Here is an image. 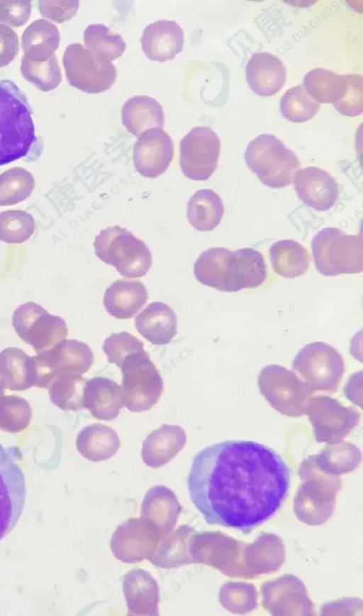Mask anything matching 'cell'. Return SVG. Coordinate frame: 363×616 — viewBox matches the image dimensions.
<instances>
[{
  "mask_svg": "<svg viewBox=\"0 0 363 616\" xmlns=\"http://www.w3.org/2000/svg\"><path fill=\"white\" fill-rule=\"evenodd\" d=\"M291 478L289 466L269 447L228 439L196 454L187 486L191 502L206 523L247 534L281 507Z\"/></svg>",
  "mask_w": 363,
  "mask_h": 616,
  "instance_id": "1",
  "label": "cell"
},
{
  "mask_svg": "<svg viewBox=\"0 0 363 616\" xmlns=\"http://www.w3.org/2000/svg\"><path fill=\"white\" fill-rule=\"evenodd\" d=\"M38 145L26 96L12 81L0 79V166L27 157Z\"/></svg>",
  "mask_w": 363,
  "mask_h": 616,
  "instance_id": "2",
  "label": "cell"
},
{
  "mask_svg": "<svg viewBox=\"0 0 363 616\" xmlns=\"http://www.w3.org/2000/svg\"><path fill=\"white\" fill-rule=\"evenodd\" d=\"M245 159L258 179L273 189L293 184L301 166L296 155L281 140L268 133L261 134L249 142Z\"/></svg>",
  "mask_w": 363,
  "mask_h": 616,
  "instance_id": "3",
  "label": "cell"
},
{
  "mask_svg": "<svg viewBox=\"0 0 363 616\" xmlns=\"http://www.w3.org/2000/svg\"><path fill=\"white\" fill-rule=\"evenodd\" d=\"M93 245L96 256L114 267L123 276L142 277L152 267V254L147 245L119 225L101 230Z\"/></svg>",
  "mask_w": 363,
  "mask_h": 616,
  "instance_id": "4",
  "label": "cell"
},
{
  "mask_svg": "<svg viewBox=\"0 0 363 616\" xmlns=\"http://www.w3.org/2000/svg\"><path fill=\"white\" fill-rule=\"evenodd\" d=\"M315 266L327 276L357 274L363 269V237L329 227L320 230L311 245Z\"/></svg>",
  "mask_w": 363,
  "mask_h": 616,
  "instance_id": "5",
  "label": "cell"
},
{
  "mask_svg": "<svg viewBox=\"0 0 363 616\" xmlns=\"http://www.w3.org/2000/svg\"><path fill=\"white\" fill-rule=\"evenodd\" d=\"M119 368L123 406L138 413L156 405L163 392V380L148 353L144 350L127 356Z\"/></svg>",
  "mask_w": 363,
  "mask_h": 616,
  "instance_id": "6",
  "label": "cell"
},
{
  "mask_svg": "<svg viewBox=\"0 0 363 616\" xmlns=\"http://www.w3.org/2000/svg\"><path fill=\"white\" fill-rule=\"evenodd\" d=\"M34 386L48 388L58 376L84 374L94 362V354L86 343L64 340L53 347L32 357Z\"/></svg>",
  "mask_w": 363,
  "mask_h": 616,
  "instance_id": "7",
  "label": "cell"
},
{
  "mask_svg": "<svg viewBox=\"0 0 363 616\" xmlns=\"http://www.w3.org/2000/svg\"><path fill=\"white\" fill-rule=\"evenodd\" d=\"M12 325L18 336L40 354L66 340L68 328L63 318L49 313L30 301L14 310Z\"/></svg>",
  "mask_w": 363,
  "mask_h": 616,
  "instance_id": "8",
  "label": "cell"
},
{
  "mask_svg": "<svg viewBox=\"0 0 363 616\" xmlns=\"http://www.w3.org/2000/svg\"><path fill=\"white\" fill-rule=\"evenodd\" d=\"M21 453L0 443V540L16 526L23 512L26 485L18 463Z\"/></svg>",
  "mask_w": 363,
  "mask_h": 616,
  "instance_id": "9",
  "label": "cell"
},
{
  "mask_svg": "<svg viewBox=\"0 0 363 616\" xmlns=\"http://www.w3.org/2000/svg\"><path fill=\"white\" fill-rule=\"evenodd\" d=\"M62 63L69 84L88 94L108 90L117 78L113 63L98 58L80 43L66 47Z\"/></svg>",
  "mask_w": 363,
  "mask_h": 616,
  "instance_id": "10",
  "label": "cell"
},
{
  "mask_svg": "<svg viewBox=\"0 0 363 616\" xmlns=\"http://www.w3.org/2000/svg\"><path fill=\"white\" fill-rule=\"evenodd\" d=\"M220 152L217 134L206 126L192 128L180 141L179 164L191 180L206 181L216 171Z\"/></svg>",
  "mask_w": 363,
  "mask_h": 616,
  "instance_id": "11",
  "label": "cell"
},
{
  "mask_svg": "<svg viewBox=\"0 0 363 616\" xmlns=\"http://www.w3.org/2000/svg\"><path fill=\"white\" fill-rule=\"evenodd\" d=\"M163 539L155 528L141 517H130L116 529L110 546L117 559L134 564L150 559Z\"/></svg>",
  "mask_w": 363,
  "mask_h": 616,
  "instance_id": "12",
  "label": "cell"
},
{
  "mask_svg": "<svg viewBox=\"0 0 363 616\" xmlns=\"http://www.w3.org/2000/svg\"><path fill=\"white\" fill-rule=\"evenodd\" d=\"M174 153L171 137L162 128H152L142 133L135 142L133 164L143 177L155 179L167 170Z\"/></svg>",
  "mask_w": 363,
  "mask_h": 616,
  "instance_id": "13",
  "label": "cell"
},
{
  "mask_svg": "<svg viewBox=\"0 0 363 616\" xmlns=\"http://www.w3.org/2000/svg\"><path fill=\"white\" fill-rule=\"evenodd\" d=\"M294 367L313 383L332 386L343 371V363L338 353L323 342L306 345L297 355Z\"/></svg>",
  "mask_w": 363,
  "mask_h": 616,
  "instance_id": "14",
  "label": "cell"
},
{
  "mask_svg": "<svg viewBox=\"0 0 363 616\" xmlns=\"http://www.w3.org/2000/svg\"><path fill=\"white\" fill-rule=\"evenodd\" d=\"M294 182L298 198L307 206L325 211L335 204L338 186L327 171L316 167L299 169L295 174Z\"/></svg>",
  "mask_w": 363,
  "mask_h": 616,
  "instance_id": "15",
  "label": "cell"
},
{
  "mask_svg": "<svg viewBox=\"0 0 363 616\" xmlns=\"http://www.w3.org/2000/svg\"><path fill=\"white\" fill-rule=\"evenodd\" d=\"M182 506L175 493L162 485L150 488L141 504L140 517L164 538L174 530Z\"/></svg>",
  "mask_w": 363,
  "mask_h": 616,
  "instance_id": "16",
  "label": "cell"
},
{
  "mask_svg": "<svg viewBox=\"0 0 363 616\" xmlns=\"http://www.w3.org/2000/svg\"><path fill=\"white\" fill-rule=\"evenodd\" d=\"M245 72L250 89L262 96L276 94L286 79V69L282 60L267 52L253 53L247 62Z\"/></svg>",
  "mask_w": 363,
  "mask_h": 616,
  "instance_id": "17",
  "label": "cell"
},
{
  "mask_svg": "<svg viewBox=\"0 0 363 616\" xmlns=\"http://www.w3.org/2000/svg\"><path fill=\"white\" fill-rule=\"evenodd\" d=\"M123 592L128 615H159V586L147 571L135 569L126 573Z\"/></svg>",
  "mask_w": 363,
  "mask_h": 616,
  "instance_id": "18",
  "label": "cell"
},
{
  "mask_svg": "<svg viewBox=\"0 0 363 616\" xmlns=\"http://www.w3.org/2000/svg\"><path fill=\"white\" fill-rule=\"evenodd\" d=\"M184 35L183 29L175 21L159 20L144 29L142 49L151 60H171L182 51Z\"/></svg>",
  "mask_w": 363,
  "mask_h": 616,
  "instance_id": "19",
  "label": "cell"
},
{
  "mask_svg": "<svg viewBox=\"0 0 363 616\" xmlns=\"http://www.w3.org/2000/svg\"><path fill=\"white\" fill-rule=\"evenodd\" d=\"M186 440V434L181 426L163 424L143 442L142 460L149 467L160 468L177 456Z\"/></svg>",
  "mask_w": 363,
  "mask_h": 616,
  "instance_id": "20",
  "label": "cell"
},
{
  "mask_svg": "<svg viewBox=\"0 0 363 616\" xmlns=\"http://www.w3.org/2000/svg\"><path fill=\"white\" fill-rule=\"evenodd\" d=\"M84 408L95 418L112 420L123 407L121 386L107 377L89 379L84 388Z\"/></svg>",
  "mask_w": 363,
  "mask_h": 616,
  "instance_id": "21",
  "label": "cell"
},
{
  "mask_svg": "<svg viewBox=\"0 0 363 616\" xmlns=\"http://www.w3.org/2000/svg\"><path fill=\"white\" fill-rule=\"evenodd\" d=\"M148 291L138 280L118 279L105 291L104 306L118 319L133 317L147 303Z\"/></svg>",
  "mask_w": 363,
  "mask_h": 616,
  "instance_id": "22",
  "label": "cell"
},
{
  "mask_svg": "<svg viewBox=\"0 0 363 616\" xmlns=\"http://www.w3.org/2000/svg\"><path fill=\"white\" fill-rule=\"evenodd\" d=\"M138 332L155 345L169 343L177 333L174 311L162 302L150 303L135 318Z\"/></svg>",
  "mask_w": 363,
  "mask_h": 616,
  "instance_id": "23",
  "label": "cell"
},
{
  "mask_svg": "<svg viewBox=\"0 0 363 616\" xmlns=\"http://www.w3.org/2000/svg\"><path fill=\"white\" fill-rule=\"evenodd\" d=\"M233 252L225 247H212L200 254L194 264V274L201 284L223 292H232Z\"/></svg>",
  "mask_w": 363,
  "mask_h": 616,
  "instance_id": "24",
  "label": "cell"
},
{
  "mask_svg": "<svg viewBox=\"0 0 363 616\" xmlns=\"http://www.w3.org/2000/svg\"><path fill=\"white\" fill-rule=\"evenodd\" d=\"M122 123L132 135L139 137L152 128H162L164 113L160 103L147 95H137L128 99L121 108Z\"/></svg>",
  "mask_w": 363,
  "mask_h": 616,
  "instance_id": "25",
  "label": "cell"
},
{
  "mask_svg": "<svg viewBox=\"0 0 363 616\" xmlns=\"http://www.w3.org/2000/svg\"><path fill=\"white\" fill-rule=\"evenodd\" d=\"M121 445L116 432L101 423H94L81 430L76 439L78 452L91 461L108 460Z\"/></svg>",
  "mask_w": 363,
  "mask_h": 616,
  "instance_id": "26",
  "label": "cell"
},
{
  "mask_svg": "<svg viewBox=\"0 0 363 616\" xmlns=\"http://www.w3.org/2000/svg\"><path fill=\"white\" fill-rule=\"evenodd\" d=\"M0 381L10 391H25L34 386L32 357L17 347L0 352Z\"/></svg>",
  "mask_w": 363,
  "mask_h": 616,
  "instance_id": "27",
  "label": "cell"
},
{
  "mask_svg": "<svg viewBox=\"0 0 363 616\" xmlns=\"http://www.w3.org/2000/svg\"><path fill=\"white\" fill-rule=\"evenodd\" d=\"M60 40L55 25L45 19H38L27 26L22 34L23 55L33 61L48 60L55 55Z\"/></svg>",
  "mask_w": 363,
  "mask_h": 616,
  "instance_id": "28",
  "label": "cell"
},
{
  "mask_svg": "<svg viewBox=\"0 0 363 616\" xmlns=\"http://www.w3.org/2000/svg\"><path fill=\"white\" fill-rule=\"evenodd\" d=\"M231 276L233 292L259 286L267 278V266L263 255L252 248L234 251Z\"/></svg>",
  "mask_w": 363,
  "mask_h": 616,
  "instance_id": "29",
  "label": "cell"
},
{
  "mask_svg": "<svg viewBox=\"0 0 363 616\" xmlns=\"http://www.w3.org/2000/svg\"><path fill=\"white\" fill-rule=\"evenodd\" d=\"M194 533V530L190 526L181 525L160 542L148 561L162 569L177 568L193 563L189 548Z\"/></svg>",
  "mask_w": 363,
  "mask_h": 616,
  "instance_id": "30",
  "label": "cell"
},
{
  "mask_svg": "<svg viewBox=\"0 0 363 616\" xmlns=\"http://www.w3.org/2000/svg\"><path fill=\"white\" fill-rule=\"evenodd\" d=\"M269 257L274 271L288 279L301 276L310 266L308 250L293 240H281L273 243L269 249Z\"/></svg>",
  "mask_w": 363,
  "mask_h": 616,
  "instance_id": "31",
  "label": "cell"
},
{
  "mask_svg": "<svg viewBox=\"0 0 363 616\" xmlns=\"http://www.w3.org/2000/svg\"><path fill=\"white\" fill-rule=\"evenodd\" d=\"M224 213L220 196L214 191H197L187 204L186 217L189 223L199 231H210L220 223Z\"/></svg>",
  "mask_w": 363,
  "mask_h": 616,
  "instance_id": "32",
  "label": "cell"
},
{
  "mask_svg": "<svg viewBox=\"0 0 363 616\" xmlns=\"http://www.w3.org/2000/svg\"><path fill=\"white\" fill-rule=\"evenodd\" d=\"M303 86L318 103H334L341 99L347 90L345 74L318 67L309 71L303 78Z\"/></svg>",
  "mask_w": 363,
  "mask_h": 616,
  "instance_id": "33",
  "label": "cell"
},
{
  "mask_svg": "<svg viewBox=\"0 0 363 616\" xmlns=\"http://www.w3.org/2000/svg\"><path fill=\"white\" fill-rule=\"evenodd\" d=\"M84 41L86 49L98 58L111 62L120 57L126 45L120 34L113 33L101 23L91 24L84 30Z\"/></svg>",
  "mask_w": 363,
  "mask_h": 616,
  "instance_id": "34",
  "label": "cell"
},
{
  "mask_svg": "<svg viewBox=\"0 0 363 616\" xmlns=\"http://www.w3.org/2000/svg\"><path fill=\"white\" fill-rule=\"evenodd\" d=\"M87 379L80 374L57 377L48 388L50 401L62 410L77 411L84 408V388Z\"/></svg>",
  "mask_w": 363,
  "mask_h": 616,
  "instance_id": "35",
  "label": "cell"
},
{
  "mask_svg": "<svg viewBox=\"0 0 363 616\" xmlns=\"http://www.w3.org/2000/svg\"><path fill=\"white\" fill-rule=\"evenodd\" d=\"M35 187L33 176L22 167L9 169L0 174V206H11L26 199Z\"/></svg>",
  "mask_w": 363,
  "mask_h": 616,
  "instance_id": "36",
  "label": "cell"
},
{
  "mask_svg": "<svg viewBox=\"0 0 363 616\" xmlns=\"http://www.w3.org/2000/svg\"><path fill=\"white\" fill-rule=\"evenodd\" d=\"M21 72L27 81L43 91L55 89L62 79L55 55L45 61H33L23 55L21 58Z\"/></svg>",
  "mask_w": 363,
  "mask_h": 616,
  "instance_id": "37",
  "label": "cell"
},
{
  "mask_svg": "<svg viewBox=\"0 0 363 616\" xmlns=\"http://www.w3.org/2000/svg\"><path fill=\"white\" fill-rule=\"evenodd\" d=\"M320 103L306 91L303 84L288 89L280 100L281 114L290 121L303 123L318 113Z\"/></svg>",
  "mask_w": 363,
  "mask_h": 616,
  "instance_id": "38",
  "label": "cell"
},
{
  "mask_svg": "<svg viewBox=\"0 0 363 616\" xmlns=\"http://www.w3.org/2000/svg\"><path fill=\"white\" fill-rule=\"evenodd\" d=\"M32 418V409L24 398L0 396V430L17 433L26 430Z\"/></svg>",
  "mask_w": 363,
  "mask_h": 616,
  "instance_id": "39",
  "label": "cell"
},
{
  "mask_svg": "<svg viewBox=\"0 0 363 616\" xmlns=\"http://www.w3.org/2000/svg\"><path fill=\"white\" fill-rule=\"evenodd\" d=\"M35 229L33 217L22 210H7L0 213V240L20 244L28 240Z\"/></svg>",
  "mask_w": 363,
  "mask_h": 616,
  "instance_id": "40",
  "label": "cell"
},
{
  "mask_svg": "<svg viewBox=\"0 0 363 616\" xmlns=\"http://www.w3.org/2000/svg\"><path fill=\"white\" fill-rule=\"evenodd\" d=\"M102 349L108 362L120 366L128 355L144 351L143 342L128 332L113 333L104 342Z\"/></svg>",
  "mask_w": 363,
  "mask_h": 616,
  "instance_id": "41",
  "label": "cell"
},
{
  "mask_svg": "<svg viewBox=\"0 0 363 616\" xmlns=\"http://www.w3.org/2000/svg\"><path fill=\"white\" fill-rule=\"evenodd\" d=\"M347 88L344 96L333 103L340 113L354 117L363 111V77L361 74H345Z\"/></svg>",
  "mask_w": 363,
  "mask_h": 616,
  "instance_id": "42",
  "label": "cell"
},
{
  "mask_svg": "<svg viewBox=\"0 0 363 616\" xmlns=\"http://www.w3.org/2000/svg\"><path fill=\"white\" fill-rule=\"evenodd\" d=\"M30 1L0 0V24L13 27L23 26L31 13Z\"/></svg>",
  "mask_w": 363,
  "mask_h": 616,
  "instance_id": "43",
  "label": "cell"
},
{
  "mask_svg": "<svg viewBox=\"0 0 363 616\" xmlns=\"http://www.w3.org/2000/svg\"><path fill=\"white\" fill-rule=\"evenodd\" d=\"M39 11L42 16L58 23L71 19L79 9V1H39Z\"/></svg>",
  "mask_w": 363,
  "mask_h": 616,
  "instance_id": "44",
  "label": "cell"
},
{
  "mask_svg": "<svg viewBox=\"0 0 363 616\" xmlns=\"http://www.w3.org/2000/svg\"><path fill=\"white\" fill-rule=\"evenodd\" d=\"M19 50V41L16 32L6 25L0 24V67L9 65Z\"/></svg>",
  "mask_w": 363,
  "mask_h": 616,
  "instance_id": "45",
  "label": "cell"
},
{
  "mask_svg": "<svg viewBox=\"0 0 363 616\" xmlns=\"http://www.w3.org/2000/svg\"><path fill=\"white\" fill-rule=\"evenodd\" d=\"M4 393H5L4 387L2 385L1 382L0 381V396L4 395Z\"/></svg>",
  "mask_w": 363,
  "mask_h": 616,
  "instance_id": "46",
  "label": "cell"
}]
</instances>
